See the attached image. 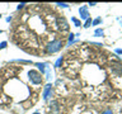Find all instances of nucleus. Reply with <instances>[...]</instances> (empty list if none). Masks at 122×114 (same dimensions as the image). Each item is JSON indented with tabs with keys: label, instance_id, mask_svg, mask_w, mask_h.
Segmentation results:
<instances>
[{
	"label": "nucleus",
	"instance_id": "15",
	"mask_svg": "<svg viewBox=\"0 0 122 114\" xmlns=\"http://www.w3.org/2000/svg\"><path fill=\"white\" fill-rule=\"evenodd\" d=\"M92 22H93V20H92V18H89V19H86V20H85V23H84V28H89V27L92 25Z\"/></svg>",
	"mask_w": 122,
	"mask_h": 114
},
{
	"label": "nucleus",
	"instance_id": "9",
	"mask_svg": "<svg viewBox=\"0 0 122 114\" xmlns=\"http://www.w3.org/2000/svg\"><path fill=\"white\" fill-rule=\"evenodd\" d=\"M10 62H17V63H23V65H32V63H33L30 60H20V58H18V60H11Z\"/></svg>",
	"mask_w": 122,
	"mask_h": 114
},
{
	"label": "nucleus",
	"instance_id": "7",
	"mask_svg": "<svg viewBox=\"0 0 122 114\" xmlns=\"http://www.w3.org/2000/svg\"><path fill=\"white\" fill-rule=\"evenodd\" d=\"M50 112L52 114H59L60 112V106H59V101L57 100H52L50 103Z\"/></svg>",
	"mask_w": 122,
	"mask_h": 114
},
{
	"label": "nucleus",
	"instance_id": "22",
	"mask_svg": "<svg viewBox=\"0 0 122 114\" xmlns=\"http://www.w3.org/2000/svg\"><path fill=\"white\" fill-rule=\"evenodd\" d=\"M33 114H41V113H38V112H36V113H33Z\"/></svg>",
	"mask_w": 122,
	"mask_h": 114
},
{
	"label": "nucleus",
	"instance_id": "13",
	"mask_svg": "<svg viewBox=\"0 0 122 114\" xmlns=\"http://www.w3.org/2000/svg\"><path fill=\"white\" fill-rule=\"evenodd\" d=\"M62 61H64L62 57H59V58L56 60V62H55V67H56V68H59V67L61 66V63H62Z\"/></svg>",
	"mask_w": 122,
	"mask_h": 114
},
{
	"label": "nucleus",
	"instance_id": "14",
	"mask_svg": "<svg viewBox=\"0 0 122 114\" xmlns=\"http://www.w3.org/2000/svg\"><path fill=\"white\" fill-rule=\"evenodd\" d=\"M101 22H102V18L98 17V18H95L94 20L92 22V25H98V24H101Z\"/></svg>",
	"mask_w": 122,
	"mask_h": 114
},
{
	"label": "nucleus",
	"instance_id": "3",
	"mask_svg": "<svg viewBox=\"0 0 122 114\" xmlns=\"http://www.w3.org/2000/svg\"><path fill=\"white\" fill-rule=\"evenodd\" d=\"M109 70L114 76H122V63L120 61H112L109 63Z\"/></svg>",
	"mask_w": 122,
	"mask_h": 114
},
{
	"label": "nucleus",
	"instance_id": "17",
	"mask_svg": "<svg viewBox=\"0 0 122 114\" xmlns=\"http://www.w3.org/2000/svg\"><path fill=\"white\" fill-rule=\"evenodd\" d=\"M6 46H8V42L6 41H4L0 43V49H4V48H6Z\"/></svg>",
	"mask_w": 122,
	"mask_h": 114
},
{
	"label": "nucleus",
	"instance_id": "8",
	"mask_svg": "<svg viewBox=\"0 0 122 114\" xmlns=\"http://www.w3.org/2000/svg\"><path fill=\"white\" fill-rule=\"evenodd\" d=\"M36 66H37L38 70H40V74L43 75V74H46V70H47V67H48V63H46V62H37Z\"/></svg>",
	"mask_w": 122,
	"mask_h": 114
},
{
	"label": "nucleus",
	"instance_id": "10",
	"mask_svg": "<svg viewBox=\"0 0 122 114\" xmlns=\"http://www.w3.org/2000/svg\"><path fill=\"white\" fill-rule=\"evenodd\" d=\"M74 38H75V34L74 33H70L67 37V46H71L72 43H74Z\"/></svg>",
	"mask_w": 122,
	"mask_h": 114
},
{
	"label": "nucleus",
	"instance_id": "5",
	"mask_svg": "<svg viewBox=\"0 0 122 114\" xmlns=\"http://www.w3.org/2000/svg\"><path fill=\"white\" fill-rule=\"evenodd\" d=\"M52 94H53L52 85H51V84H47V85L45 86V89H43V93H42V98H43V100L47 101L48 99L52 96Z\"/></svg>",
	"mask_w": 122,
	"mask_h": 114
},
{
	"label": "nucleus",
	"instance_id": "1",
	"mask_svg": "<svg viewBox=\"0 0 122 114\" xmlns=\"http://www.w3.org/2000/svg\"><path fill=\"white\" fill-rule=\"evenodd\" d=\"M62 48H64V41L60 39V38H56V39H52L51 42L47 43V46L45 47V52L47 55H52V53L61 51Z\"/></svg>",
	"mask_w": 122,
	"mask_h": 114
},
{
	"label": "nucleus",
	"instance_id": "21",
	"mask_svg": "<svg viewBox=\"0 0 122 114\" xmlns=\"http://www.w3.org/2000/svg\"><path fill=\"white\" fill-rule=\"evenodd\" d=\"M11 19H13V17H11V15H10V17H8V18H6V22H10Z\"/></svg>",
	"mask_w": 122,
	"mask_h": 114
},
{
	"label": "nucleus",
	"instance_id": "20",
	"mask_svg": "<svg viewBox=\"0 0 122 114\" xmlns=\"http://www.w3.org/2000/svg\"><path fill=\"white\" fill-rule=\"evenodd\" d=\"M116 53L117 55H122V48H116Z\"/></svg>",
	"mask_w": 122,
	"mask_h": 114
},
{
	"label": "nucleus",
	"instance_id": "24",
	"mask_svg": "<svg viewBox=\"0 0 122 114\" xmlns=\"http://www.w3.org/2000/svg\"><path fill=\"white\" fill-rule=\"evenodd\" d=\"M0 18H1V15H0Z\"/></svg>",
	"mask_w": 122,
	"mask_h": 114
},
{
	"label": "nucleus",
	"instance_id": "18",
	"mask_svg": "<svg viewBox=\"0 0 122 114\" xmlns=\"http://www.w3.org/2000/svg\"><path fill=\"white\" fill-rule=\"evenodd\" d=\"M25 5H27L25 3H20V4H19V5L17 6V10H22V9H23V8H24Z\"/></svg>",
	"mask_w": 122,
	"mask_h": 114
},
{
	"label": "nucleus",
	"instance_id": "16",
	"mask_svg": "<svg viewBox=\"0 0 122 114\" xmlns=\"http://www.w3.org/2000/svg\"><path fill=\"white\" fill-rule=\"evenodd\" d=\"M56 5H59L61 8H69V4L67 3H56Z\"/></svg>",
	"mask_w": 122,
	"mask_h": 114
},
{
	"label": "nucleus",
	"instance_id": "6",
	"mask_svg": "<svg viewBox=\"0 0 122 114\" xmlns=\"http://www.w3.org/2000/svg\"><path fill=\"white\" fill-rule=\"evenodd\" d=\"M79 13H80V18L83 19V20H86V19H89V11H88V8L86 5H83V6H80L79 8Z\"/></svg>",
	"mask_w": 122,
	"mask_h": 114
},
{
	"label": "nucleus",
	"instance_id": "11",
	"mask_svg": "<svg viewBox=\"0 0 122 114\" xmlns=\"http://www.w3.org/2000/svg\"><path fill=\"white\" fill-rule=\"evenodd\" d=\"M103 34H104V30H103L102 28H97L94 30V36L95 37H102Z\"/></svg>",
	"mask_w": 122,
	"mask_h": 114
},
{
	"label": "nucleus",
	"instance_id": "12",
	"mask_svg": "<svg viewBox=\"0 0 122 114\" xmlns=\"http://www.w3.org/2000/svg\"><path fill=\"white\" fill-rule=\"evenodd\" d=\"M71 22L74 23V24H75L76 27H80V25H81V22H80L79 19H76L75 17H71Z\"/></svg>",
	"mask_w": 122,
	"mask_h": 114
},
{
	"label": "nucleus",
	"instance_id": "19",
	"mask_svg": "<svg viewBox=\"0 0 122 114\" xmlns=\"http://www.w3.org/2000/svg\"><path fill=\"white\" fill-rule=\"evenodd\" d=\"M101 114H113V112H112V109H106V110H103Z\"/></svg>",
	"mask_w": 122,
	"mask_h": 114
},
{
	"label": "nucleus",
	"instance_id": "4",
	"mask_svg": "<svg viewBox=\"0 0 122 114\" xmlns=\"http://www.w3.org/2000/svg\"><path fill=\"white\" fill-rule=\"evenodd\" d=\"M56 25L59 27V29L61 32H67L69 30V24H67L66 19L62 18V17H59L56 19Z\"/></svg>",
	"mask_w": 122,
	"mask_h": 114
},
{
	"label": "nucleus",
	"instance_id": "23",
	"mask_svg": "<svg viewBox=\"0 0 122 114\" xmlns=\"http://www.w3.org/2000/svg\"><path fill=\"white\" fill-rule=\"evenodd\" d=\"M1 33H3V30H1V29H0V34H1Z\"/></svg>",
	"mask_w": 122,
	"mask_h": 114
},
{
	"label": "nucleus",
	"instance_id": "2",
	"mask_svg": "<svg viewBox=\"0 0 122 114\" xmlns=\"http://www.w3.org/2000/svg\"><path fill=\"white\" fill-rule=\"evenodd\" d=\"M28 76H29V80H30V82H32L33 85H41L42 81H43L42 75L36 70H30L28 72Z\"/></svg>",
	"mask_w": 122,
	"mask_h": 114
}]
</instances>
